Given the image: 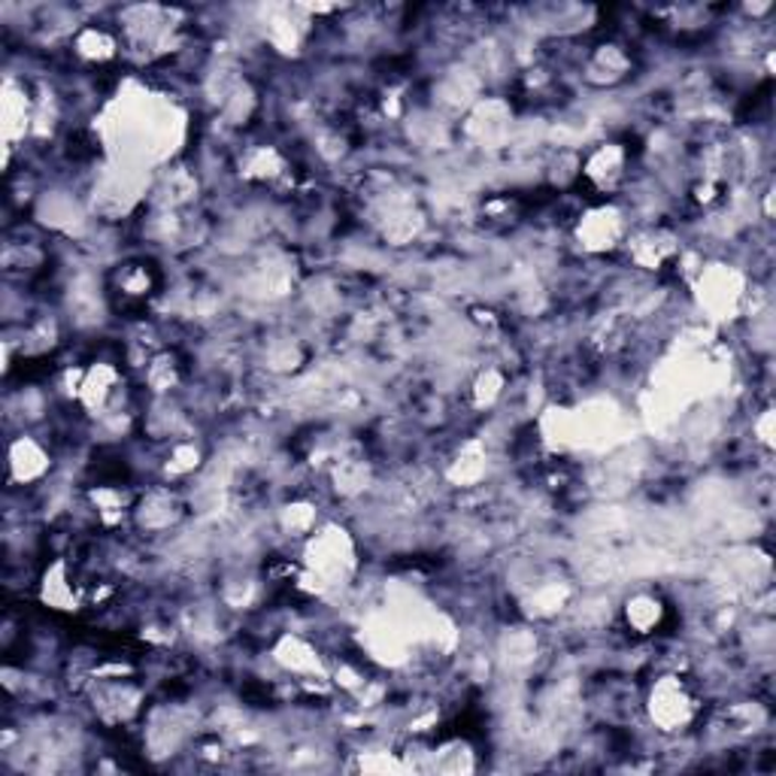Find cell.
Segmentation results:
<instances>
[{"mask_svg":"<svg viewBox=\"0 0 776 776\" xmlns=\"http://www.w3.org/2000/svg\"><path fill=\"white\" fill-rule=\"evenodd\" d=\"M625 213L618 209L616 204H604L589 209L585 216H580V225H576V237H580L582 249L585 252H610L616 249L625 240Z\"/></svg>","mask_w":776,"mask_h":776,"instance_id":"6da1fadb","label":"cell"},{"mask_svg":"<svg viewBox=\"0 0 776 776\" xmlns=\"http://www.w3.org/2000/svg\"><path fill=\"white\" fill-rule=\"evenodd\" d=\"M622 616H625V622H628V628L634 630V634L646 637V634H653V630L661 625V618H665V604H661V597H658V594L637 592V594H630L628 601H625Z\"/></svg>","mask_w":776,"mask_h":776,"instance_id":"3957f363","label":"cell"},{"mask_svg":"<svg viewBox=\"0 0 776 776\" xmlns=\"http://www.w3.org/2000/svg\"><path fill=\"white\" fill-rule=\"evenodd\" d=\"M48 471V452L34 436L22 434L10 446V483H34Z\"/></svg>","mask_w":776,"mask_h":776,"instance_id":"7a4b0ae2","label":"cell"}]
</instances>
